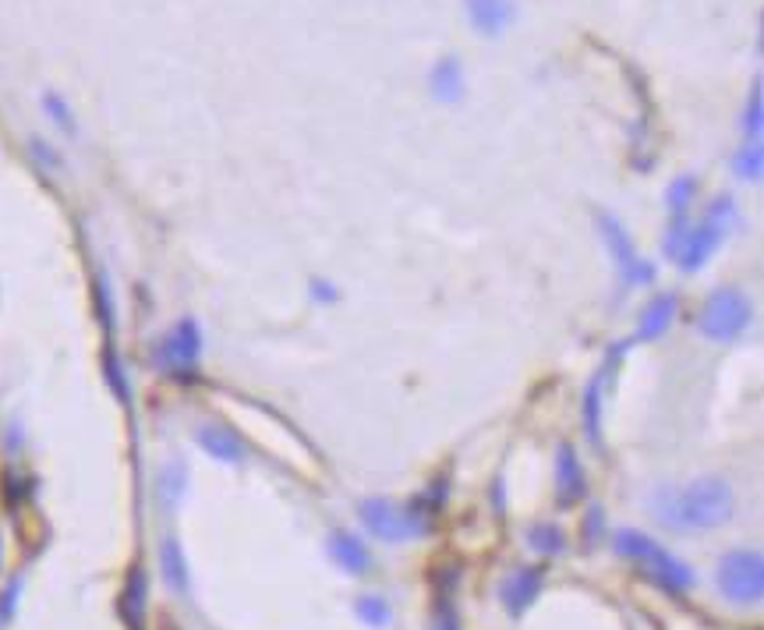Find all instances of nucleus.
Returning <instances> with one entry per match:
<instances>
[{
	"label": "nucleus",
	"mask_w": 764,
	"mask_h": 630,
	"mask_svg": "<svg viewBox=\"0 0 764 630\" xmlns=\"http://www.w3.org/2000/svg\"><path fill=\"white\" fill-rule=\"evenodd\" d=\"M651 514L655 521L673 531H711L732 521L737 514V496L726 479H694L683 490H662L651 496Z\"/></svg>",
	"instance_id": "f257e3e1"
},
{
	"label": "nucleus",
	"mask_w": 764,
	"mask_h": 630,
	"mask_svg": "<svg viewBox=\"0 0 764 630\" xmlns=\"http://www.w3.org/2000/svg\"><path fill=\"white\" fill-rule=\"evenodd\" d=\"M613 545H616L619 556L633 560L651 581H659V585H662L665 592L687 595V592L694 588L697 574L690 571V563H683L676 553H668V549H665L662 542L651 539V535L637 531V528H619Z\"/></svg>",
	"instance_id": "f03ea898"
},
{
	"label": "nucleus",
	"mask_w": 764,
	"mask_h": 630,
	"mask_svg": "<svg viewBox=\"0 0 764 630\" xmlns=\"http://www.w3.org/2000/svg\"><path fill=\"white\" fill-rule=\"evenodd\" d=\"M754 319V305L740 288H719L705 297L700 305V319L697 329L715 344H729L743 337V329Z\"/></svg>",
	"instance_id": "7ed1b4c3"
},
{
	"label": "nucleus",
	"mask_w": 764,
	"mask_h": 630,
	"mask_svg": "<svg viewBox=\"0 0 764 630\" xmlns=\"http://www.w3.org/2000/svg\"><path fill=\"white\" fill-rule=\"evenodd\" d=\"M715 581L732 606H757L764 595V556L757 549H732L719 560Z\"/></svg>",
	"instance_id": "20e7f679"
},
{
	"label": "nucleus",
	"mask_w": 764,
	"mask_h": 630,
	"mask_svg": "<svg viewBox=\"0 0 764 630\" xmlns=\"http://www.w3.org/2000/svg\"><path fill=\"white\" fill-rule=\"evenodd\" d=\"M358 514H361V525L369 528L372 539L390 542V545H401V542L418 539V535L428 531V521H422L411 507H401V503L382 499V496L361 499Z\"/></svg>",
	"instance_id": "39448f33"
},
{
	"label": "nucleus",
	"mask_w": 764,
	"mask_h": 630,
	"mask_svg": "<svg viewBox=\"0 0 764 630\" xmlns=\"http://www.w3.org/2000/svg\"><path fill=\"white\" fill-rule=\"evenodd\" d=\"M598 230H602L605 248H609V259L616 262V270H619V280H623L627 288H633V283H637V288H641V283H651L655 270H651V266L637 256L627 227L619 224L613 213H598Z\"/></svg>",
	"instance_id": "423d86ee"
},
{
	"label": "nucleus",
	"mask_w": 764,
	"mask_h": 630,
	"mask_svg": "<svg viewBox=\"0 0 764 630\" xmlns=\"http://www.w3.org/2000/svg\"><path fill=\"white\" fill-rule=\"evenodd\" d=\"M199 358H202V329L195 319H181L156 348V361L170 375H191L199 365Z\"/></svg>",
	"instance_id": "0eeeda50"
},
{
	"label": "nucleus",
	"mask_w": 764,
	"mask_h": 630,
	"mask_svg": "<svg viewBox=\"0 0 764 630\" xmlns=\"http://www.w3.org/2000/svg\"><path fill=\"white\" fill-rule=\"evenodd\" d=\"M726 230H729V224L726 220H719V216H705L700 220L697 227H687V238H683V245H679V251H676V262H679V270L683 273H697L700 266H705L715 251H719V245H722V238H726Z\"/></svg>",
	"instance_id": "6e6552de"
},
{
	"label": "nucleus",
	"mask_w": 764,
	"mask_h": 630,
	"mask_svg": "<svg viewBox=\"0 0 764 630\" xmlns=\"http://www.w3.org/2000/svg\"><path fill=\"white\" fill-rule=\"evenodd\" d=\"M468 22L478 36L499 40L509 25L517 22V4L514 0H464Z\"/></svg>",
	"instance_id": "1a4fd4ad"
},
{
	"label": "nucleus",
	"mask_w": 764,
	"mask_h": 630,
	"mask_svg": "<svg viewBox=\"0 0 764 630\" xmlns=\"http://www.w3.org/2000/svg\"><path fill=\"white\" fill-rule=\"evenodd\" d=\"M329 556H333V563H337L340 571L350 574V577H364V574L372 571V553H369V545H364L355 531H344V528L333 531V535H329Z\"/></svg>",
	"instance_id": "9d476101"
},
{
	"label": "nucleus",
	"mask_w": 764,
	"mask_h": 630,
	"mask_svg": "<svg viewBox=\"0 0 764 630\" xmlns=\"http://www.w3.org/2000/svg\"><path fill=\"white\" fill-rule=\"evenodd\" d=\"M428 89L439 103H460L468 97V78H464V65H460L457 54L439 57L432 71H428Z\"/></svg>",
	"instance_id": "9b49d317"
},
{
	"label": "nucleus",
	"mask_w": 764,
	"mask_h": 630,
	"mask_svg": "<svg viewBox=\"0 0 764 630\" xmlns=\"http://www.w3.org/2000/svg\"><path fill=\"white\" fill-rule=\"evenodd\" d=\"M538 595H541V571H538V566H517V571L509 574L503 581V588H499V598H503L509 617H520V612L528 609Z\"/></svg>",
	"instance_id": "f8f14e48"
},
{
	"label": "nucleus",
	"mask_w": 764,
	"mask_h": 630,
	"mask_svg": "<svg viewBox=\"0 0 764 630\" xmlns=\"http://www.w3.org/2000/svg\"><path fill=\"white\" fill-rule=\"evenodd\" d=\"M195 443L216 457V461L223 464H241L245 461V443L241 436H237L234 429H227V425H216V421H205L195 429Z\"/></svg>",
	"instance_id": "ddd939ff"
},
{
	"label": "nucleus",
	"mask_w": 764,
	"mask_h": 630,
	"mask_svg": "<svg viewBox=\"0 0 764 630\" xmlns=\"http://www.w3.org/2000/svg\"><path fill=\"white\" fill-rule=\"evenodd\" d=\"M676 294H659L651 297L648 308L641 312V319H637V329H633V344H648V340H659L668 326H673V315H676Z\"/></svg>",
	"instance_id": "4468645a"
},
{
	"label": "nucleus",
	"mask_w": 764,
	"mask_h": 630,
	"mask_svg": "<svg viewBox=\"0 0 764 630\" xmlns=\"http://www.w3.org/2000/svg\"><path fill=\"white\" fill-rule=\"evenodd\" d=\"M146 609H149V577L142 566H132V574H127L124 592H121V620L132 630H142Z\"/></svg>",
	"instance_id": "2eb2a0df"
},
{
	"label": "nucleus",
	"mask_w": 764,
	"mask_h": 630,
	"mask_svg": "<svg viewBox=\"0 0 764 630\" xmlns=\"http://www.w3.org/2000/svg\"><path fill=\"white\" fill-rule=\"evenodd\" d=\"M555 490H560L563 503H573L587 493V475L581 468V457L570 443H560V453H555Z\"/></svg>",
	"instance_id": "dca6fc26"
},
{
	"label": "nucleus",
	"mask_w": 764,
	"mask_h": 630,
	"mask_svg": "<svg viewBox=\"0 0 764 630\" xmlns=\"http://www.w3.org/2000/svg\"><path fill=\"white\" fill-rule=\"evenodd\" d=\"M159 571H164V581L173 595H188L191 592V574H188V560L181 542L167 535L164 545H159Z\"/></svg>",
	"instance_id": "f3484780"
},
{
	"label": "nucleus",
	"mask_w": 764,
	"mask_h": 630,
	"mask_svg": "<svg viewBox=\"0 0 764 630\" xmlns=\"http://www.w3.org/2000/svg\"><path fill=\"white\" fill-rule=\"evenodd\" d=\"M602 390H605V369L587 383V393H584V432L595 447L602 443Z\"/></svg>",
	"instance_id": "a211bd4d"
},
{
	"label": "nucleus",
	"mask_w": 764,
	"mask_h": 630,
	"mask_svg": "<svg viewBox=\"0 0 764 630\" xmlns=\"http://www.w3.org/2000/svg\"><path fill=\"white\" fill-rule=\"evenodd\" d=\"M355 617L361 623H369L372 630H382V627L393 623V609H390V603L382 595H361L358 603H355Z\"/></svg>",
	"instance_id": "6ab92c4d"
},
{
	"label": "nucleus",
	"mask_w": 764,
	"mask_h": 630,
	"mask_svg": "<svg viewBox=\"0 0 764 630\" xmlns=\"http://www.w3.org/2000/svg\"><path fill=\"white\" fill-rule=\"evenodd\" d=\"M528 539H531V549L541 556H560L563 549H566V535L560 525H549V521H541L528 531Z\"/></svg>",
	"instance_id": "aec40b11"
},
{
	"label": "nucleus",
	"mask_w": 764,
	"mask_h": 630,
	"mask_svg": "<svg viewBox=\"0 0 764 630\" xmlns=\"http://www.w3.org/2000/svg\"><path fill=\"white\" fill-rule=\"evenodd\" d=\"M761 167H764L761 142H743V146L737 149V156H732V170H737V178L757 181L761 178Z\"/></svg>",
	"instance_id": "412c9836"
},
{
	"label": "nucleus",
	"mask_w": 764,
	"mask_h": 630,
	"mask_svg": "<svg viewBox=\"0 0 764 630\" xmlns=\"http://www.w3.org/2000/svg\"><path fill=\"white\" fill-rule=\"evenodd\" d=\"M103 375H106V383H110V390H114V397H117L121 404L132 401V386H127L124 361H121V355H117L114 348L103 351Z\"/></svg>",
	"instance_id": "4be33fe9"
},
{
	"label": "nucleus",
	"mask_w": 764,
	"mask_h": 630,
	"mask_svg": "<svg viewBox=\"0 0 764 630\" xmlns=\"http://www.w3.org/2000/svg\"><path fill=\"white\" fill-rule=\"evenodd\" d=\"M697 195V178L694 175H679L673 178V184H668V192H665V202H668V210H673V216H683L690 210V202Z\"/></svg>",
	"instance_id": "5701e85b"
},
{
	"label": "nucleus",
	"mask_w": 764,
	"mask_h": 630,
	"mask_svg": "<svg viewBox=\"0 0 764 630\" xmlns=\"http://www.w3.org/2000/svg\"><path fill=\"white\" fill-rule=\"evenodd\" d=\"M761 114H764V97H761V78H757L751 86V97H746V110H743L746 142H761Z\"/></svg>",
	"instance_id": "b1692460"
},
{
	"label": "nucleus",
	"mask_w": 764,
	"mask_h": 630,
	"mask_svg": "<svg viewBox=\"0 0 764 630\" xmlns=\"http://www.w3.org/2000/svg\"><path fill=\"white\" fill-rule=\"evenodd\" d=\"M92 297H96V315H100V323H103L106 337H110V334H114V294H110V280H106V273H96Z\"/></svg>",
	"instance_id": "393cba45"
},
{
	"label": "nucleus",
	"mask_w": 764,
	"mask_h": 630,
	"mask_svg": "<svg viewBox=\"0 0 764 630\" xmlns=\"http://www.w3.org/2000/svg\"><path fill=\"white\" fill-rule=\"evenodd\" d=\"M43 110L46 114H50V121L57 124L60 132H68V135H75V114H71V106H68V100L64 97H57V92H43Z\"/></svg>",
	"instance_id": "a878e982"
},
{
	"label": "nucleus",
	"mask_w": 764,
	"mask_h": 630,
	"mask_svg": "<svg viewBox=\"0 0 764 630\" xmlns=\"http://www.w3.org/2000/svg\"><path fill=\"white\" fill-rule=\"evenodd\" d=\"M184 479H188V471H184V464L178 461V464H167L164 468V496H167V503H178V496L184 493Z\"/></svg>",
	"instance_id": "bb28decb"
},
{
	"label": "nucleus",
	"mask_w": 764,
	"mask_h": 630,
	"mask_svg": "<svg viewBox=\"0 0 764 630\" xmlns=\"http://www.w3.org/2000/svg\"><path fill=\"white\" fill-rule=\"evenodd\" d=\"M29 153L36 156V164H43L46 170H57V167H60V156L50 149V142H43V138H32V142H29Z\"/></svg>",
	"instance_id": "cd10ccee"
},
{
	"label": "nucleus",
	"mask_w": 764,
	"mask_h": 630,
	"mask_svg": "<svg viewBox=\"0 0 764 630\" xmlns=\"http://www.w3.org/2000/svg\"><path fill=\"white\" fill-rule=\"evenodd\" d=\"M19 588H22V585L14 581V585L8 588V595H4V603H0V617H4V620L11 617V606H14V598H19Z\"/></svg>",
	"instance_id": "c85d7f7f"
},
{
	"label": "nucleus",
	"mask_w": 764,
	"mask_h": 630,
	"mask_svg": "<svg viewBox=\"0 0 764 630\" xmlns=\"http://www.w3.org/2000/svg\"><path fill=\"white\" fill-rule=\"evenodd\" d=\"M436 630H460V627H457V617H453V612H450V609H446V612H442V617H439Z\"/></svg>",
	"instance_id": "c756f323"
},
{
	"label": "nucleus",
	"mask_w": 764,
	"mask_h": 630,
	"mask_svg": "<svg viewBox=\"0 0 764 630\" xmlns=\"http://www.w3.org/2000/svg\"><path fill=\"white\" fill-rule=\"evenodd\" d=\"M312 288H315V297H326V302H333V297H337V291H329V283H323V280H315Z\"/></svg>",
	"instance_id": "7c9ffc66"
},
{
	"label": "nucleus",
	"mask_w": 764,
	"mask_h": 630,
	"mask_svg": "<svg viewBox=\"0 0 764 630\" xmlns=\"http://www.w3.org/2000/svg\"><path fill=\"white\" fill-rule=\"evenodd\" d=\"M0 563H4V542H0Z\"/></svg>",
	"instance_id": "2f4dec72"
}]
</instances>
